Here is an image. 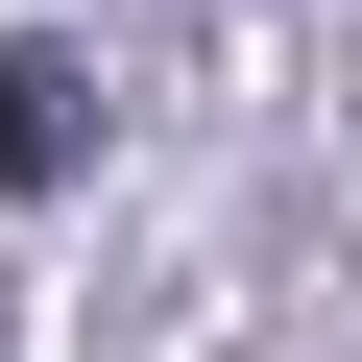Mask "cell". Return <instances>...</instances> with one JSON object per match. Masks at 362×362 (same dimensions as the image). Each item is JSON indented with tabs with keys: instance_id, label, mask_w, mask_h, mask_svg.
<instances>
[{
	"instance_id": "cell-1",
	"label": "cell",
	"mask_w": 362,
	"mask_h": 362,
	"mask_svg": "<svg viewBox=\"0 0 362 362\" xmlns=\"http://www.w3.org/2000/svg\"><path fill=\"white\" fill-rule=\"evenodd\" d=\"M73 169H97V49H0V194H73Z\"/></svg>"
}]
</instances>
